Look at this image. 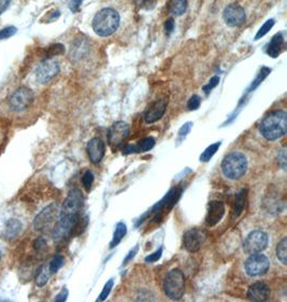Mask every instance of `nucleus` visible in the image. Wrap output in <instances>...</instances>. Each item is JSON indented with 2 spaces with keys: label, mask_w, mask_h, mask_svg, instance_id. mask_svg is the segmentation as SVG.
<instances>
[{
  "label": "nucleus",
  "mask_w": 287,
  "mask_h": 302,
  "mask_svg": "<svg viewBox=\"0 0 287 302\" xmlns=\"http://www.w3.org/2000/svg\"><path fill=\"white\" fill-rule=\"evenodd\" d=\"M259 131L268 141H277L287 131V115L285 111H273L261 121Z\"/></svg>",
  "instance_id": "nucleus-1"
},
{
  "label": "nucleus",
  "mask_w": 287,
  "mask_h": 302,
  "mask_svg": "<svg viewBox=\"0 0 287 302\" xmlns=\"http://www.w3.org/2000/svg\"><path fill=\"white\" fill-rule=\"evenodd\" d=\"M120 17L116 10L103 8L96 13L93 20V29L100 37H109L117 30Z\"/></svg>",
  "instance_id": "nucleus-2"
},
{
  "label": "nucleus",
  "mask_w": 287,
  "mask_h": 302,
  "mask_svg": "<svg viewBox=\"0 0 287 302\" xmlns=\"http://www.w3.org/2000/svg\"><path fill=\"white\" fill-rule=\"evenodd\" d=\"M248 170V159L240 152L228 154L222 161V171L224 176L230 180H239Z\"/></svg>",
  "instance_id": "nucleus-3"
},
{
  "label": "nucleus",
  "mask_w": 287,
  "mask_h": 302,
  "mask_svg": "<svg viewBox=\"0 0 287 302\" xmlns=\"http://www.w3.org/2000/svg\"><path fill=\"white\" fill-rule=\"evenodd\" d=\"M165 295L171 300H180L185 292V276L180 269L169 271L164 280Z\"/></svg>",
  "instance_id": "nucleus-4"
},
{
  "label": "nucleus",
  "mask_w": 287,
  "mask_h": 302,
  "mask_svg": "<svg viewBox=\"0 0 287 302\" xmlns=\"http://www.w3.org/2000/svg\"><path fill=\"white\" fill-rule=\"evenodd\" d=\"M61 214V208L58 205L53 203L40 212L36 218L33 219V228L37 231H49L53 230L57 220L59 219Z\"/></svg>",
  "instance_id": "nucleus-5"
},
{
  "label": "nucleus",
  "mask_w": 287,
  "mask_h": 302,
  "mask_svg": "<svg viewBox=\"0 0 287 302\" xmlns=\"http://www.w3.org/2000/svg\"><path fill=\"white\" fill-rule=\"evenodd\" d=\"M78 214H60L59 219L57 220L56 225L53 228V238L55 241L65 240L66 238L70 236L73 229L76 228L78 224Z\"/></svg>",
  "instance_id": "nucleus-6"
},
{
  "label": "nucleus",
  "mask_w": 287,
  "mask_h": 302,
  "mask_svg": "<svg viewBox=\"0 0 287 302\" xmlns=\"http://www.w3.org/2000/svg\"><path fill=\"white\" fill-rule=\"evenodd\" d=\"M33 98V91L26 86H22L10 96L9 107L14 112L24 111V110L31 106Z\"/></svg>",
  "instance_id": "nucleus-7"
},
{
  "label": "nucleus",
  "mask_w": 287,
  "mask_h": 302,
  "mask_svg": "<svg viewBox=\"0 0 287 302\" xmlns=\"http://www.w3.org/2000/svg\"><path fill=\"white\" fill-rule=\"evenodd\" d=\"M244 268L245 272L250 276H260L268 272L269 268H270V261H269L267 256L261 253L251 254L250 257L245 261Z\"/></svg>",
  "instance_id": "nucleus-8"
},
{
  "label": "nucleus",
  "mask_w": 287,
  "mask_h": 302,
  "mask_svg": "<svg viewBox=\"0 0 287 302\" xmlns=\"http://www.w3.org/2000/svg\"><path fill=\"white\" fill-rule=\"evenodd\" d=\"M130 133V126L123 121H115L108 130V143L112 150H117L124 144Z\"/></svg>",
  "instance_id": "nucleus-9"
},
{
  "label": "nucleus",
  "mask_w": 287,
  "mask_h": 302,
  "mask_svg": "<svg viewBox=\"0 0 287 302\" xmlns=\"http://www.w3.org/2000/svg\"><path fill=\"white\" fill-rule=\"evenodd\" d=\"M268 235L260 230L250 232L243 242V249L246 254H257L265 251L268 246Z\"/></svg>",
  "instance_id": "nucleus-10"
},
{
  "label": "nucleus",
  "mask_w": 287,
  "mask_h": 302,
  "mask_svg": "<svg viewBox=\"0 0 287 302\" xmlns=\"http://www.w3.org/2000/svg\"><path fill=\"white\" fill-rule=\"evenodd\" d=\"M60 71L59 63L53 58H47L39 63L36 69V78L39 83L47 84Z\"/></svg>",
  "instance_id": "nucleus-11"
},
{
  "label": "nucleus",
  "mask_w": 287,
  "mask_h": 302,
  "mask_svg": "<svg viewBox=\"0 0 287 302\" xmlns=\"http://www.w3.org/2000/svg\"><path fill=\"white\" fill-rule=\"evenodd\" d=\"M206 240V234L200 228H192L183 236V246L189 253H197Z\"/></svg>",
  "instance_id": "nucleus-12"
},
{
  "label": "nucleus",
  "mask_w": 287,
  "mask_h": 302,
  "mask_svg": "<svg viewBox=\"0 0 287 302\" xmlns=\"http://www.w3.org/2000/svg\"><path fill=\"white\" fill-rule=\"evenodd\" d=\"M223 19L229 27L241 26L245 22L246 15L244 9L238 3H231L227 5L223 12Z\"/></svg>",
  "instance_id": "nucleus-13"
},
{
  "label": "nucleus",
  "mask_w": 287,
  "mask_h": 302,
  "mask_svg": "<svg viewBox=\"0 0 287 302\" xmlns=\"http://www.w3.org/2000/svg\"><path fill=\"white\" fill-rule=\"evenodd\" d=\"M83 206V195L78 188L71 189L61 206L62 214H79Z\"/></svg>",
  "instance_id": "nucleus-14"
},
{
  "label": "nucleus",
  "mask_w": 287,
  "mask_h": 302,
  "mask_svg": "<svg viewBox=\"0 0 287 302\" xmlns=\"http://www.w3.org/2000/svg\"><path fill=\"white\" fill-rule=\"evenodd\" d=\"M225 215V205L222 201L213 200L208 205V212L205 215V224L209 227H214Z\"/></svg>",
  "instance_id": "nucleus-15"
},
{
  "label": "nucleus",
  "mask_w": 287,
  "mask_h": 302,
  "mask_svg": "<svg viewBox=\"0 0 287 302\" xmlns=\"http://www.w3.org/2000/svg\"><path fill=\"white\" fill-rule=\"evenodd\" d=\"M167 99H158L148 104L144 111V121L147 124H153L163 118L167 109Z\"/></svg>",
  "instance_id": "nucleus-16"
},
{
  "label": "nucleus",
  "mask_w": 287,
  "mask_h": 302,
  "mask_svg": "<svg viewBox=\"0 0 287 302\" xmlns=\"http://www.w3.org/2000/svg\"><path fill=\"white\" fill-rule=\"evenodd\" d=\"M86 151H87L89 160L93 162V164L97 165L103 159V157H105L106 144L100 138H93L87 143Z\"/></svg>",
  "instance_id": "nucleus-17"
},
{
  "label": "nucleus",
  "mask_w": 287,
  "mask_h": 302,
  "mask_svg": "<svg viewBox=\"0 0 287 302\" xmlns=\"http://www.w3.org/2000/svg\"><path fill=\"white\" fill-rule=\"evenodd\" d=\"M270 296V288L263 282H256L252 284L248 290V298L254 302H263Z\"/></svg>",
  "instance_id": "nucleus-18"
},
{
  "label": "nucleus",
  "mask_w": 287,
  "mask_h": 302,
  "mask_svg": "<svg viewBox=\"0 0 287 302\" xmlns=\"http://www.w3.org/2000/svg\"><path fill=\"white\" fill-rule=\"evenodd\" d=\"M23 229V225L19 219L11 218L7 222L4 229V237L7 240H14L15 238L21 234Z\"/></svg>",
  "instance_id": "nucleus-19"
},
{
  "label": "nucleus",
  "mask_w": 287,
  "mask_h": 302,
  "mask_svg": "<svg viewBox=\"0 0 287 302\" xmlns=\"http://www.w3.org/2000/svg\"><path fill=\"white\" fill-rule=\"evenodd\" d=\"M284 44V37L282 36V33H277L275 36L271 39L270 43L268 45L267 53L269 56H271L273 58L278 57L282 51V46Z\"/></svg>",
  "instance_id": "nucleus-20"
},
{
  "label": "nucleus",
  "mask_w": 287,
  "mask_h": 302,
  "mask_svg": "<svg viewBox=\"0 0 287 302\" xmlns=\"http://www.w3.org/2000/svg\"><path fill=\"white\" fill-rule=\"evenodd\" d=\"M51 271L49 266L47 264L42 265L40 268L37 270V273L34 275V283L38 287H43L47 285V283L50 280Z\"/></svg>",
  "instance_id": "nucleus-21"
},
{
  "label": "nucleus",
  "mask_w": 287,
  "mask_h": 302,
  "mask_svg": "<svg viewBox=\"0 0 287 302\" xmlns=\"http://www.w3.org/2000/svg\"><path fill=\"white\" fill-rule=\"evenodd\" d=\"M245 200H246V189H241L237 194L236 201H234L233 213H232L233 218H237L240 214L242 213L245 206Z\"/></svg>",
  "instance_id": "nucleus-22"
},
{
  "label": "nucleus",
  "mask_w": 287,
  "mask_h": 302,
  "mask_svg": "<svg viewBox=\"0 0 287 302\" xmlns=\"http://www.w3.org/2000/svg\"><path fill=\"white\" fill-rule=\"evenodd\" d=\"M187 9V0H170L169 12L175 16L184 14Z\"/></svg>",
  "instance_id": "nucleus-23"
},
{
  "label": "nucleus",
  "mask_w": 287,
  "mask_h": 302,
  "mask_svg": "<svg viewBox=\"0 0 287 302\" xmlns=\"http://www.w3.org/2000/svg\"><path fill=\"white\" fill-rule=\"evenodd\" d=\"M126 232H127V227H126L125 223H118L116 225V228H115V231H114V235H113V239L110 243V247L113 248L117 246L120 241L123 240V238L126 236Z\"/></svg>",
  "instance_id": "nucleus-24"
},
{
  "label": "nucleus",
  "mask_w": 287,
  "mask_h": 302,
  "mask_svg": "<svg viewBox=\"0 0 287 302\" xmlns=\"http://www.w3.org/2000/svg\"><path fill=\"white\" fill-rule=\"evenodd\" d=\"M277 257L279 261H281L284 266L287 264V239L283 238L282 240L279 242V244L277 246Z\"/></svg>",
  "instance_id": "nucleus-25"
},
{
  "label": "nucleus",
  "mask_w": 287,
  "mask_h": 302,
  "mask_svg": "<svg viewBox=\"0 0 287 302\" xmlns=\"http://www.w3.org/2000/svg\"><path fill=\"white\" fill-rule=\"evenodd\" d=\"M220 147H221V142H216V143L211 144L210 147L206 148L204 152L201 155H200V158H199L200 161H202V162L209 161L212 157H213V155L217 152V151H219Z\"/></svg>",
  "instance_id": "nucleus-26"
},
{
  "label": "nucleus",
  "mask_w": 287,
  "mask_h": 302,
  "mask_svg": "<svg viewBox=\"0 0 287 302\" xmlns=\"http://www.w3.org/2000/svg\"><path fill=\"white\" fill-rule=\"evenodd\" d=\"M155 147V140L152 137H147L142 139V140L137 144L138 152H147Z\"/></svg>",
  "instance_id": "nucleus-27"
},
{
  "label": "nucleus",
  "mask_w": 287,
  "mask_h": 302,
  "mask_svg": "<svg viewBox=\"0 0 287 302\" xmlns=\"http://www.w3.org/2000/svg\"><path fill=\"white\" fill-rule=\"evenodd\" d=\"M62 265H64V257H62L61 255H59V254L55 255L53 259L51 260L50 265H49L51 273H56V272L61 268Z\"/></svg>",
  "instance_id": "nucleus-28"
},
{
  "label": "nucleus",
  "mask_w": 287,
  "mask_h": 302,
  "mask_svg": "<svg viewBox=\"0 0 287 302\" xmlns=\"http://www.w3.org/2000/svg\"><path fill=\"white\" fill-rule=\"evenodd\" d=\"M65 52V46L60 43L52 44L47 50V58H52L53 56L62 54Z\"/></svg>",
  "instance_id": "nucleus-29"
},
{
  "label": "nucleus",
  "mask_w": 287,
  "mask_h": 302,
  "mask_svg": "<svg viewBox=\"0 0 287 302\" xmlns=\"http://www.w3.org/2000/svg\"><path fill=\"white\" fill-rule=\"evenodd\" d=\"M274 23H275L274 20H268V21L265 23V24H263V25L259 28V30L257 31L255 39L258 40V39H260V38H262V37H265L266 34L271 30V28L273 27Z\"/></svg>",
  "instance_id": "nucleus-30"
},
{
  "label": "nucleus",
  "mask_w": 287,
  "mask_h": 302,
  "mask_svg": "<svg viewBox=\"0 0 287 302\" xmlns=\"http://www.w3.org/2000/svg\"><path fill=\"white\" fill-rule=\"evenodd\" d=\"M94 174L91 171L87 170L82 177V184L83 186L85 188L86 191H89L91 189V186H93V183H94Z\"/></svg>",
  "instance_id": "nucleus-31"
},
{
  "label": "nucleus",
  "mask_w": 287,
  "mask_h": 302,
  "mask_svg": "<svg viewBox=\"0 0 287 302\" xmlns=\"http://www.w3.org/2000/svg\"><path fill=\"white\" fill-rule=\"evenodd\" d=\"M270 71H271V70H270V69H269V68H262L261 70L259 71V73H258L256 80L254 81L253 83H252L250 91H252V90H255L256 87L260 84V82H262V81L265 80V78L267 77V75H268L269 73H270Z\"/></svg>",
  "instance_id": "nucleus-32"
},
{
  "label": "nucleus",
  "mask_w": 287,
  "mask_h": 302,
  "mask_svg": "<svg viewBox=\"0 0 287 302\" xmlns=\"http://www.w3.org/2000/svg\"><path fill=\"white\" fill-rule=\"evenodd\" d=\"M193 127L192 121H188V123L184 124V126L181 127V129L179 131V135H177V144H180L183 140H184L185 137L191 132V129Z\"/></svg>",
  "instance_id": "nucleus-33"
},
{
  "label": "nucleus",
  "mask_w": 287,
  "mask_h": 302,
  "mask_svg": "<svg viewBox=\"0 0 287 302\" xmlns=\"http://www.w3.org/2000/svg\"><path fill=\"white\" fill-rule=\"evenodd\" d=\"M200 103H201V98L198 95H193L187 102V108L191 111H194V110H197L200 107Z\"/></svg>",
  "instance_id": "nucleus-34"
},
{
  "label": "nucleus",
  "mask_w": 287,
  "mask_h": 302,
  "mask_svg": "<svg viewBox=\"0 0 287 302\" xmlns=\"http://www.w3.org/2000/svg\"><path fill=\"white\" fill-rule=\"evenodd\" d=\"M16 31H17V29L14 26H9V27H5L1 29V30H0V40L8 39L10 37L14 36Z\"/></svg>",
  "instance_id": "nucleus-35"
},
{
  "label": "nucleus",
  "mask_w": 287,
  "mask_h": 302,
  "mask_svg": "<svg viewBox=\"0 0 287 302\" xmlns=\"http://www.w3.org/2000/svg\"><path fill=\"white\" fill-rule=\"evenodd\" d=\"M113 284H114V281L113 280H110V281H108L107 283H106V285H105V287H103V289H102V292H101V294H100V297H99V301H105L107 298H108V296L110 295V293H111V290H112V288H113Z\"/></svg>",
  "instance_id": "nucleus-36"
},
{
  "label": "nucleus",
  "mask_w": 287,
  "mask_h": 302,
  "mask_svg": "<svg viewBox=\"0 0 287 302\" xmlns=\"http://www.w3.org/2000/svg\"><path fill=\"white\" fill-rule=\"evenodd\" d=\"M219 83H220V78L219 77H213L210 80V82L203 87V91L205 92V94H209V92L212 90H213L214 87H216Z\"/></svg>",
  "instance_id": "nucleus-37"
},
{
  "label": "nucleus",
  "mask_w": 287,
  "mask_h": 302,
  "mask_svg": "<svg viewBox=\"0 0 287 302\" xmlns=\"http://www.w3.org/2000/svg\"><path fill=\"white\" fill-rule=\"evenodd\" d=\"M162 255H163V248L160 247L155 253H153L151 255H148V256H146L145 257V261H146V263H155V261H157V260L160 259V257H162Z\"/></svg>",
  "instance_id": "nucleus-38"
},
{
  "label": "nucleus",
  "mask_w": 287,
  "mask_h": 302,
  "mask_svg": "<svg viewBox=\"0 0 287 302\" xmlns=\"http://www.w3.org/2000/svg\"><path fill=\"white\" fill-rule=\"evenodd\" d=\"M278 160H279V165L285 170L286 169V151L285 149H283L281 152H279Z\"/></svg>",
  "instance_id": "nucleus-39"
},
{
  "label": "nucleus",
  "mask_w": 287,
  "mask_h": 302,
  "mask_svg": "<svg viewBox=\"0 0 287 302\" xmlns=\"http://www.w3.org/2000/svg\"><path fill=\"white\" fill-rule=\"evenodd\" d=\"M45 246H47V240L44 239V238H38V239L34 241V243H33V247L37 249V251H40V249H42V248H44Z\"/></svg>",
  "instance_id": "nucleus-40"
},
{
  "label": "nucleus",
  "mask_w": 287,
  "mask_h": 302,
  "mask_svg": "<svg viewBox=\"0 0 287 302\" xmlns=\"http://www.w3.org/2000/svg\"><path fill=\"white\" fill-rule=\"evenodd\" d=\"M173 30H174V21L170 19L165 23V32L167 36H169V34Z\"/></svg>",
  "instance_id": "nucleus-41"
},
{
  "label": "nucleus",
  "mask_w": 287,
  "mask_h": 302,
  "mask_svg": "<svg viewBox=\"0 0 287 302\" xmlns=\"http://www.w3.org/2000/svg\"><path fill=\"white\" fill-rule=\"evenodd\" d=\"M133 153H139V152H138L137 145H135V144L126 145V147L123 150V154L124 155H128V154H133Z\"/></svg>",
  "instance_id": "nucleus-42"
},
{
  "label": "nucleus",
  "mask_w": 287,
  "mask_h": 302,
  "mask_svg": "<svg viewBox=\"0 0 287 302\" xmlns=\"http://www.w3.org/2000/svg\"><path fill=\"white\" fill-rule=\"evenodd\" d=\"M83 2V0H71L70 4H69V8L71 9L73 12H77V11L81 7V4Z\"/></svg>",
  "instance_id": "nucleus-43"
},
{
  "label": "nucleus",
  "mask_w": 287,
  "mask_h": 302,
  "mask_svg": "<svg viewBox=\"0 0 287 302\" xmlns=\"http://www.w3.org/2000/svg\"><path fill=\"white\" fill-rule=\"evenodd\" d=\"M67 298H68V290L66 288H64L58 295H57V297L55 298V301L64 302V301L67 300Z\"/></svg>",
  "instance_id": "nucleus-44"
},
{
  "label": "nucleus",
  "mask_w": 287,
  "mask_h": 302,
  "mask_svg": "<svg viewBox=\"0 0 287 302\" xmlns=\"http://www.w3.org/2000/svg\"><path fill=\"white\" fill-rule=\"evenodd\" d=\"M138 248H139V246L137 245L134 249H131V251L129 252V254L127 255V256H126V258H125V260H124V263H123L124 265H127V264L129 263V261L135 257V255H136L137 252H138Z\"/></svg>",
  "instance_id": "nucleus-45"
},
{
  "label": "nucleus",
  "mask_w": 287,
  "mask_h": 302,
  "mask_svg": "<svg viewBox=\"0 0 287 302\" xmlns=\"http://www.w3.org/2000/svg\"><path fill=\"white\" fill-rule=\"evenodd\" d=\"M10 2L11 0H0V14H2L7 10Z\"/></svg>",
  "instance_id": "nucleus-46"
},
{
  "label": "nucleus",
  "mask_w": 287,
  "mask_h": 302,
  "mask_svg": "<svg viewBox=\"0 0 287 302\" xmlns=\"http://www.w3.org/2000/svg\"><path fill=\"white\" fill-rule=\"evenodd\" d=\"M151 0H134V2L137 4V5H143L145 4L147 2H150Z\"/></svg>",
  "instance_id": "nucleus-47"
},
{
  "label": "nucleus",
  "mask_w": 287,
  "mask_h": 302,
  "mask_svg": "<svg viewBox=\"0 0 287 302\" xmlns=\"http://www.w3.org/2000/svg\"><path fill=\"white\" fill-rule=\"evenodd\" d=\"M0 260H1V251H0Z\"/></svg>",
  "instance_id": "nucleus-48"
}]
</instances>
